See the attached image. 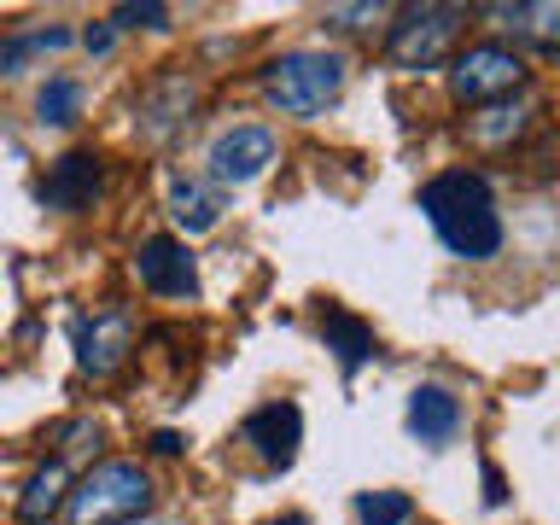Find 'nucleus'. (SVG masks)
Here are the masks:
<instances>
[{
  "mask_svg": "<svg viewBox=\"0 0 560 525\" xmlns=\"http://www.w3.org/2000/svg\"><path fill=\"white\" fill-rule=\"evenodd\" d=\"M192 100H199V88H192V77H175V70H170V77H158L152 88H147V94H140V105H135V122H140V135H147L152 140V147H164V140L170 135H182L187 129V112H192Z\"/></svg>",
  "mask_w": 560,
  "mask_h": 525,
  "instance_id": "9",
  "label": "nucleus"
},
{
  "mask_svg": "<svg viewBox=\"0 0 560 525\" xmlns=\"http://www.w3.org/2000/svg\"><path fill=\"white\" fill-rule=\"evenodd\" d=\"M65 490H70V472H65V462H47V467H35V479L24 485V502H18V514H24L30 525L52 520V514L65 508Z\"/></svg>",
  "mask_w": 560,
  "mask_h": 525,
  "instance_id": "17",
  "label": "nucleus"
},
{
  "mask_svg": "<svg viewBox=\"0 0 560 525\" xmlns=\"http://www.w3.org/2000/svg\"><path fill=\"white\" fill-rule=\"evenodd\" d=\"M322 339H327L332 357H339L345 374H357V368H362L368 357H374V327H368L362 315H350V310H327Z\"/></svg>",
  "mask_w": 560,
  "mask_h": 525,
  "instance_id": "16",
  "label": "nucleus"
},
{
  "mask_svg": "<svg viewBox=\"0 0 560 525\" xmlns=\"http://www.w3.org/2000/svg\"><path fill=\"white\" fill-rule=\"evenodd\" d=\"M59 47H70L65 24H30V30L0 35V77H24L35 59H47V52H59Z\"/></svg>",
  "mask_w": 560,
  "mask_h": 525,
  "instance_id": "14",
  "label": "nucleus"
},
{
  "mask_svg": "<svg viewBox=\"0 0 560 525\" xmlns=\"http://www.w3.org/2000/svg\"><path fill=\"white\" fill-rule=\"evenodd\" d=\"M490 18H502L508 30H525V35H537L542 47H555V18H560V7H490Z\"/></svg>",
  "mask_w": 560,
  "mask_h": 525,
  "instance_id": "20",
  "label": "nucleus"
},
{
  "mask_svg": "<svg viewBox=\"0 0 560 525\" xmlns=\"http://www.w3.org/2000/svg\"><path fill=\"white\" fill-rule=\"evenodd\" d=\"M415 502L402 490H362L357 497V525H409Z\"/></svg>",
  "mask_w": 560,
  "mask_h": 525,
  "instance_id": "19",
  "label": "nucleus"
},
{
  "mask_svg": "<svg viewBox=\"0 0 560 525\" xmlns=\"http://www.w3.org/2000/svg\"><path fill=\"white\" fill-rule=\"evenodd\" d=\"M420 210H427L432 234L450 245L455 257L467 262H485L502 252V210H497V192L479 170H444L420 187Z\"/></svg>",
  "mask_w": 560,
  "mask_h": 525,
  "instance_id": "1",
  "label": "nucleus"
},
{
  "mask_svg": "<svg viewBox=\"0 0 560 525\" xmlns=\"http://www.w3.org/2000/svg\"><path fill=\"white\" fill-rule=\"evenodd\" d=\"M82 112V82L77 77H47L42 94H35V122L42 129H70Z\"/></svg>",
  "mask_w": 560,
  "mask_h": 525,
  "instance_id": "18",
  "label": "nucleus"
},
{
  "mask_svg": "<svg viewBox=\"0 0 560 525\" xmlns=\"http://www.w3.org/2000/svg\"><path fill=\"white\" fill-rule=\"evenodd\" d=\"M245 444H252L269 467H292L298 444H304V415H298V402H262L257 415H245Z\"/></svg>",
  "mask_w": 560,
  "mask_h": 525,
  "instance_id": "11",
  "label": "nucleus"
},
{
  "mask_svg": "<svg viewBox=\"0 0 560 525\" xmlns=\"http://www.w3.org/2000/svg\"><path fill=\"white\" fill-rule=\"evenodd\" d=\"M170 24V7H117L112 12V30H164Z\"/></svg>",
  "mask_w": 560,
  "mask_h": 525,
  "instance_id": "21",
  "label": "nucleus"
},
{
  "mask_svg": "<svg viewBox=\"0 0 560 525\" xmlns=\"http://www.w3.org/2000/svg\"><path fill=\"white\" fill-rule=\"evenodd\" d=\"M485 502H490V508L502 502V472H497V467H485Z\"/></svg>",
  "mask_w": 560,
  "mask_h": 525,
  "instance_id": "25",
  "label": "nucleus"
},
{
  "mask_svg": "<svg viewBox=\"0 0 560 525\" xmlns=\"http://www.w3.org/2000/svg\"><path fill=\"white\" fill-rule=\"evenodd\" d=\"M327 18H332V24H345V30H368V24H380V18H385V7H332Z\"/></svg>",
  "mask_w": 560,
  "mask_h": 525,
  "instance_id": "22",
  "label": "nucleus"
},
{
  "mask_svg": "<svg viewBox=\"0 0 560 525\" xmlns=\"http://www.w3.org/2000/svg\"><path fill=\"white\" fill-rule=\"evenodd\" d=\"M269 525H310L304 514H280V520H269Z\"/></svg>",
  "mask_w": 560,
  "mask_h": 525,
  "instance_id": "26",
  "label": "nucleus"
},
{
  "mask_svg": "<svg viewBox=\"0 0 560 525\" xmlns=\"http://www.w3.org/2000/svg\"><path fill=\"white\" fill-rule=\"evenodd\" d=\"M525 122H532V100L502 94V100H490V105H479V112L467 117V135L479 140V147H508V140L525 135Z\"/></svg>",
  "mask_w": 560,
  "mask_h": 525,
  "instance_id": "15",
  "label": "nucleus"
},
{
  "mask_svg": "<svg viewBox=\"0 0 560 525\" xmlns=\"http://www.w3.org/2000/svg\"><path fill=\"white\" fill-rule=\"evenodd\" d=\"M345 52H327V47H292L280 59L262 65V94L280 117H315L339 100L345 88Z\"/></svg>",
  "mask_w": 560,
  "mask_h": 525,
  "instance_id": "2",
  "label": "nucleus"
},
{
  "mask_svg": "<svg viewBox=\"0 0 560 525\" xmlns=\"http://www.w3.org/2000/svg\"><path fill=\"white\" fill-rule=\"evenodd\" d=\"M275 152H280L275 129H262V122H234V129H222L210 140V175H217V187L257 182V175L275 164Z\"/></svg>",
  "mask_w": 560,
  "mask_h": 525,
  "instance_id": "7",
  "label": "nucleus"
},
{
  "mask_svg": "<svg viewBox=\"0 0 560 525\" xmlns=\"http://www.w3.org/2000/svg\"><path fill=\"white\" fill-rule=\"evenodd\" d=\"M152 455H182V432H152Z\"/></svg>",
  "mask_w": 560,
  "mask_h": 525,
  "instance_id": "24",
  "label": "nucleus"
},
{
  "mask_svg": "<svg viewBox=\"0 0 560 525\" xmlns=\"http://www.w3.org/2000/svg\"><path fill=\"white\" fill-rule=\"evenodd\" d=\"M462 7H409L397 12L392 35H385V59L397 70H432L444 65V52L455 42V30H462Z\"/></svg>",
  "mask_w": 560,
  "mask_h": 525,
  "instance_id": "4",
  "label": "nucleus"
},
{
  "mask_svg": "<svg viewBox=\"0 0 560 525\" xmlns=\"http://www.w3.org/2000/svg\"><path fill=\"white\" fill-rule=\"evenodd\" d=\"M228 210V192L217 182H205V175H175L170 182V222L182 228V234H205V228H217Z\"/></svg>",
  "mask_w": 560,
  "mask_h": 525,
  "instance_id": "13",
  "label": "nucleus"
},
{
  "mask_svg": "<svg viewBox=\"0 0 560 525\" xmlns=\"http://www.w3.org/2000/svg\"><path fill=\"white\" fill-rule=\"evenodd\" d=\"M152 508V479L140 462H100L65 490L70 525H129Z\"/></svg>",
  "mask_w": 560,
  "mask_h": 525,
  "instance_id": "3",
  "label": "nucleus"
},
{
  "mask_svg": "<svg viewBox=\"0 0 560 525\" xmlns=\"http://www.w3.org/2000/svg\"><path fill=\"white\" fill-rule=\"evenodd\" d=\"M100 192V158L94 152H65L52 158V170L35 182V199L47 210H88Z\"/></svg>",
  "mask_w": 560,
  "mask_h": 525,
  "instance_id": "10",
  "label": "nucleus"
},
{
  "mask_svg": "<svg viewBox=\"0 0 560 525\" xmlns=\"http://www.w3.org/2000/svg\"><path fill=\"white\" fill-rule=\"evenodd\" d=\"M70 345H77V368L94 380H112L135 350V315L122 304H105L94 315H77L70 322Z\"/></svg>",
  "mask_w": 560,
  "mask_h": 525,
  "instance_id": "5",
  "label": "nucleus"
},
{
  "mask_svg": "<svg viewBox=\"0 0 560 525\" xmlns=\"http://www.w3.org/2000/svg\"><path fill=\"white\" fill-rule=\"evenodd\" d=\"M112 42H117L112 18H105V24H88V30H82V47H88V52H112Z\"/></svg>",
  "mask_w": 560,
  "mask_h": 525,
  "instance_id": "23",
  "label": "nucleus"
},
{
  "mask_svg": "<svg viewBox=\"0 0 560 525\" xmlns=\"http://www.w3.org/2000/svg\"><path fill=\"white\" fill-rule=\"evenodd\" d=\"M135 275L140 287L158 298H192L199 292V269H192V252L170 234H147L135 245Z\"/></svg>",
  "mask_w": 560,
  "mask_h": 525,
  "instance_id": "8",
  "label": "nucleus"
},
{
  "mask_svg": "<svg viewBox=\"0 0 560 525\" xmlns=\"http://www.w3.org/2000/svg\"><path fill=\"white\" fill-rule=\"evenodd\" d=\"M520 82H525V59L502 42H479V47L455 52V65H450V88L467 105H490V100L514 94Z\"/></svg>",
  "mask_w": 560,
  "mask_h": 525,
  "instance_id": "6",
  "label": "nucleus"
},
{
  "mask_svg": "<svg viewBox=\"0 0 560 525\" xmlns=\"http://www.w3.org/2000/svg\"><path fill=\"white\" fill-rule=\"evenodd\" d=\"M409 432L420 438V444H450L455 432H462V397L450 392V385H415L409 392Z\"/></svg>",
  "mask_w": 560,
  "mask_h": 525,
  "instance_id": "12",
  "label": "nucleus"
}]
</instances>
